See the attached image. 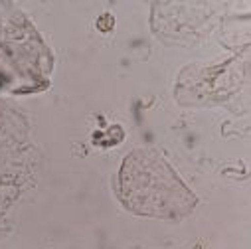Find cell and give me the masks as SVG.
I'll return each mask as SVG.
<instances>
[{
    "instance_id": "cell-1",
    "label": "cell",
    "mask_w": 251,
    "mask_h": 249,
    "mask_svg": "<svg viewBox=\"0 0 251 249\" xmlns=\"http://www.w3.org/2000/svg\"><path fill=\"white\" fill-rule=\"evenodd\" d=\"M121 198L127 208L156 218L184 216L196 202L172 168L149 150H139L125 160Z\"/></svg>"
}]
</instances>
